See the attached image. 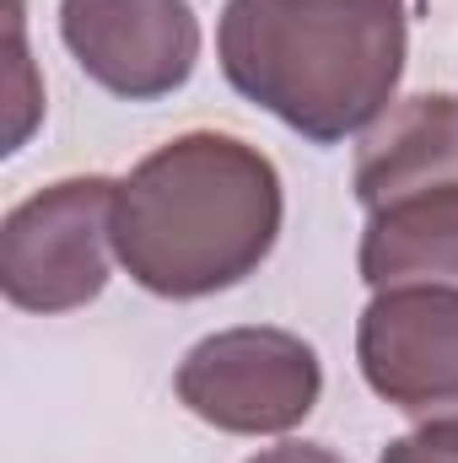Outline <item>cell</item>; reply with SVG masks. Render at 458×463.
Returning <instances> with one entry per match:
<instances>
[{
    "label": "cell",
    "mask_w": 458,
    "mask_h": 463,
    "mask_svg": "<svg viewBox=\"0 0 458 463\" xmlns=\"http://www.w3.org/2000/svg\"><path fill=\"white\" fill-rule=\"evenodd\" d=\"M281 216V173L259 146L189 129L119 184L114 253L140 291L195 302L243 286L270 259Z\"/></svg>",
    "instance_id": "6da1fadb"
},
{
    "label": "cell",
    "mask_w": 458,
    "mask_h": 463,
    "mask_svg": "<svg viewBox=\"0 0 458 463\" xmlns=\"http://www.w3.org/2000/svg\"><path fill=\"white\" fill-rule=\"evenodd\" d=\"M405 0H227L222 76L313 146L367 135L405 76Z\"/></svg>",
    "instance_id": "7a4b0ae2"
},
{
    "label": "cell",
    "mask_w": 458,
    "mask_h": 463,
    "mask_svg": "<svg viewBox=\"0 0 458 463\" xmlns=\"http://www.w3.org/2000/svg\"><path fill=\"white\" fill-rule=\"evenodd\" d=\"M114 178H60L0 222V291L22 313H76L114 275Z\"/></svg>",
    "instance_id": "3957f363"
},
{
    "label": "cell",
    "mask_w": 458,
    "mask_h": 463,
    "mask_svg": "<svg viewBox=\"0 0 458 463\" xmlns=\"http://www.w3.org/2000/svg\"><path fill=\"white\" fill-rule=\"evenodd\" d=\"M173 388H178V404L216 431L286 437L313 415L324 393V366L302 335L243 324V329L205 335L178 361Z\"/></svg>",
    "instance_id": "277c9868"
},
{
    "label": "cell",
    "mask_w": 458,
    "mask_h": 463,
    "mask_svg": "<svg viewBox=\"0 0 458 463\" xmlns=\"http://www.w3.org/2000/svg\"><path fill=\"white\" fill-rule=\"evenodd\" d=\"M356 361L367 388L394 404L421 437L458 448V291H372L356 324Z\"/></svg>",
    "instance_id": "5b68a950"
},
{
    "label": "cell",
    "mask_w": 458,
    "mask_h": 463,
    "mask_svg": "<svg viewBox=\"0 0 458 463\" xmlns=\"http://www.w3.org/2000/svg\"><path fill=\"white\" fill-rule=\"evenodd\" d=\"M71 60L124 103H157L195 76L200 16L189 0H60Z\"/></svg>",
    "instance_id": "8992f818"
},
{
    "label": "cell",
    "mask_w": 458,
    "mask_h": 463,
    "mask_svg": "<svg viewBox=\"0 0 458 463\" xmlns=\"http://www.w3.org/2000/svg\"><path fill=\"white\" fill-rule=\"evenodd\" d=\"M458 184V98L426 92L405 98L377 118L356 146L350 189L361 211H377L388 200H405L415 189Z\"/></svg>",
    "instance_id": "52a82bcc"
},
{
    "label": "cell",
    "mask_w": 458,
    "mask_h": 463,
    "mask_svg": "<svg viewBox=\"0 0 458 463\" xmlns=\"http://www.w3.org/2000/svg\"><path fill=\"white\" fill-rule=\"evenodd\" d=\"M361 280L388 286H448L458 291V184L415 189L367 211L361 227Z\"/></svg>",
    "instance_id": "ba28073f"
},
{
    "label": "cell",
    "mask_w": 458,
    "mask_h": 463,
    "mask_svg": "<svg viewBox=\"0 0 458 463\" xmlns=\"http://www.w3.org/2000/svg\"><path fill=\"white\" fill-rule=\"evenodd\" d=\"M33 60H27V38H22V0H11V124H5V151H22L27 129L38 124V92L27 87Z\"/></svg>",
    "instance_id": "9c48e42d"
},
{
    "label": "cell",
    "mask_w": 458,
    "mask_h": 463,
    "mask_svg": "<svg viewBox=\"0 0 458 463\" xmlns=\"http://www.w3.org/2000/svg\"><path fill=\"white\" fill-rule=\"evenodd\" d=\"M377 463H458V448L448 442H432V437H394L388 448H383V458Z\"/></svg>",
    "instance_id": "30bf717a"
},
{
    "label": "cell",
    "mask_w": 458,
    "mask_h": 463,
    "mask_svg": "<svg viewBox=\"0 0 458 463\" xmlns=\"http://www.w3.org/2000/svg\"><path fill=\"white\" fill-rule=\"evenodd\" d=\"M248 463H345V458H335L329 448H313V442H286V448H270V453H259Z\"/></svg>",
    "instance_id": "8fae6325"
}]
</instances>
